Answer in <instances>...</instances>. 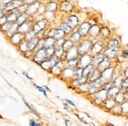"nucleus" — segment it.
Instances as JSON below:
<instances>
[{"label":"nucleus","mask_w":128,"mask_h":126,"mask_svg":"<svg viewBox=\"0 0 128 126\" xmlns=\"http://www.w3.org/2000/svg\"><path fill=\"white\" fill-rule=\"evenodd\" d=\"M92 44H93V41L90 38H82V40L77 44V49H78V51H79V55H84V54L90 52Z\"/></svg>","instance_id":"obj_1"},{"label":"nucleus","mask_w":128,"mask_h":126,"mask_svg":"<svg viewBox=\"0 0 128 126\" xmlns=\"http://www.w3.org/2000/svg\"><path fill=\"white\" fill-rule=\"evenodd\" d=\"M105 48H106V42H105L104 39H98V40L93 42L89 53L93 56V55H98L99 53H102L104 51Z\"/></svg>","instance_id":"obj_2"},{"label":"nucleus","mask_w":128,"mask_h":126,"mask_svg":"<svg viewBox=\"0 0 128 126\" xmlns=\"http://www.w3.org/2000/svg\"><path fill=\"white\" fill-rule=\"evenodd\" d=\"M58 61H59V59L54 55L50 57V58L44 60V61H42V62L40 63V67L44 70H45V71H50V70L53 67V66H55V64Z\"/></svg>","instance_id":"obj_3"},{"label":"nucleus","mask_w":128,"mask_h":126,"mask_svg":"<svg viewBox=\"0 0 128 126\" xmlns=\"http://www.w3.org/2000/svg\"><path fill=\"white\" fill-rule=\"evenodd\" d=\"M90 63H92V55L90 53L84 54V55L79 56V62H78L79 67L84 68Z\"/></svg>","instance_id":"obj_4"},{"label":"nucleus","mask_w":128,"mask_h":126,"mask_svg":"<svg viewBox=\"0 0 128 126\" xmlns=\"http://www.w3.org/2000/svg\"><path fill=\"white\" fill-rule=\"evenodd\" d=\"M64 63H66V61H62V60H59V61L55 64V66H53V67L50 70V73H52L54 76H56V77L61 76L64 67H66V64H64Z\"/></svg>","instance_id":"obj_5"},{"label":"nucleus","mask_w":128,"mask_h":126,"mask_svg":"<svg viewBox=\"0 0 128 126\" xmlns=\"http://www.w3.org/2000/svg\"><path fill=\"white\" fill-rule=\"evenodd\" d=\"M46 59H48V58H47V56H46V53H45L44 48L35 51L34 55H32V61H34L35 63L38 64V65H40V63Z\"/></svg>","instance_id":"obj_6"},{"label":"nucleus","mask_w":128,"mask_h":126,"mask_svg":"<svg viewBox=\"0 0 128 126\" xmlns=\"http://www.w3.org/2000/svg\"><path fill=\"white\" fill-rule=\"evenodd\" d=\"M120 52V47H117V48H108V47H106L104 51V54L105 57L114 60L118 56Z\"/></svg>","instance_id":"obj_7"},{"label":"nucleus","mask_w":128,"mask_h":126,"mask_svg":"<svg viewBox=\"0 0 128 126\" xmlns=\"http://www.w3.org/2000/svg\"><path fill=\"white\" fill-rule=\"evenodd\" d=\"M48 23H49V21L45 19V18L44 19H41L40 20H38L37 22H35V23L32 25V31L35 34L38 33V32H40V31L44 30L45 28L47 27V26H48Z\"/></svg>","instance_id":"obj_8"},{"label":"nucleus","mask_w":128,"mask_h":126,"mask_svg":"<svg viewBox=\"0 0 128 126\" xmlns=\"http://www.w3.org/2000/svg\"><path fill=\"white\" fill-rule=\"evenodd\" d=\"M114 70L115 69L114 68L113 66L104 70L102 72H101V78H104L107 83L112 82L113 78L114 77Z\"/></svg>","instance_id":"obj_9"},{"label":"nucleus","mask_w":128,"mask_h":126,"mask_svg":"<svg viewBox=\"0 0 128 126\" xmlns=\"http://www.w3.org/2000/svg\"><path fill=\"white\" fill-rule=\"evenodd\" d=\"M22 3H23V2L20 1V0H11L10 2L5 3V4L4 5V12L15 11L20 4H22Z\"/></svg>","instance_id":"obj_10"},{"label":"nucleus","mask_w":128,"mask_h":126,"mask_svg":"<svg viewBox=\"0 0 128 126\" xmlns=\"http://www.w3.org/2000/svg\"><path fill=\"white\" fill-rule=\"evenodd\" d=\"M92 26V23H90V21H84L80 25L77 30L83 38H86V37L88 36L89 30H90Z\"/></svg>","instance_id":"obj_11"},{"label":"nucleus","mask_w":128,"mask_h":126,"mask_svg":"<svg viewBox=\"0 0 128 126\" xmlns=\"http://www.w3.org/2000/svg\"><path fill=\"white\" fill-rule=\"evenodd\" d=\"M65 22L67 23L72 29H75L76 27L80 26V20H79V18L76 15H71L69 16H68L65 20Z\"/></svg>","instance_id":"obj_12"},{"label":"nucleus","mask_w":128,"mask_h":126,"mask_svg":"<svg viewBox=\"0 0 128 126\" xmlns=\"http://www.w3.org/2000/svg\"><path fill=\"white\" fill-rule=\"evenodd\" d=\"M32 25L34 24H32L29 20H26V21H25L24 23L18 25V32H22V33L26 35V33H28V32L32 31Z\"/></svg>","instance_id":"obj_13"},{"label":"nucleus","mask_w":128,"mask_h":126,"mask_svg":"<svg viewBox=\"0 0 128 126\" xmlns=\"http://www.w3.org/2000/svg\"><path fill=\"white\" fill-rule=\"evenodd\" d=\"M41 3L40 2L38 1H36L35 3H32L31 4H28V9H26V14L28 15L29 16H32V15H34L36 13H38V10L40 9Z\"/></svg>","instance_id":"obj_14"},{"label":"nucleus","mask_w":128,"mask_h":126,"mask_svg":"<svg viewBox=\"0 0 128 126\" xmlns=\"http://www.w3.org/2000/svg\"><path fill=\"white\" fill-rule=\"evenodd\" d=\"M61 77L63 79H67V80H74V69H72L70 67H65L62 71Z\"/></svg>","instance_id":"obj_15"},{"label":"nucleus","mask_w":128,"mask_h":126,"mask_svg":"<svg viewBox=\"0 0 128 126\" xmlns=\"http://www.w3.org/2000/svg\"><path fill=\"white\" fill-rule=\"evenodd\" d=\"M100 29L101 26H98V24H93L90 26V30L88 32V36L90 38H96L100 36Z\"/></svg>","instance_id":"obj_16"},{"label":"nucleus","mask_w":128,"mask_h":126,"mask_svg":"<svg viewBox=\"0 0 128 126\" xmlns=\"http://www.w3.org/2000/svg\"><path fill=\"white\" fill-rule=\"evenodd\" d=\"M79 56H80V55H79V51H78V49H77V45H74V46H73L71 49H68V50L66 52V61L70 59L78 58Z\"/></svg>","instance_id":"obj_17"},{"label":"nucleus","mask_w":128,"mask_h":126,"mask_svg":"<svg viewBox=\"0 0 128 126\" xmlns=\"http://www.w3.org/2000/svg\"><path fill=\"white\" fill-rule=\"evenodd\" d=\"M24 39H25V34L22 33L20 32H16V33H14L10 37V41H11L12 44L15 45H18Z\"/></svg>","instance_id":"obj_18"},{"label":"nucleus","mask_w":128,"mask_h":126,"mask_svg":"<svg viewBox=\"0 0 128 126\" xmlns=\"http://www.w3.org/2000/svg\"><path fill=\"white\" fill-rule=\"evenodd\" d=\"M112 61H113V60L105 57V58L102 60V61H101V62L99 63L98 66H96V68H98L99 71L102 72L104 70L107 69V68L112 67Z\"/></svg>","instance_id":"obj_19"},{"label":"nucleus","mask_w":128,"mask_h":126,"mask_svg":"<svg viewBox=\"0 0 128 126\" xmlns=\"http://www.w3.org/2000/svg\"><path fill=\"white\" fill-rule=\"evenodd\" d=\"M60 10L65 13H70L73 11L74 9V5L70 3L69 1H63L60 3Z\"/></svg>","instance_id":"obj_20"},{"label":"nucleus","mask_w":128,"mask_h":126,"mask_svg":"<svg viewBox=\"0 0 128 126\" xmlns=\"http://www.w3.org/2000/svg\"><path fill=\"white\" fill-rule=\"evenodd\" d=\"M82 38H83V37L80 35V32H78V30L73 31V32H72L71 33L69 34V39L75 45H77L78 44H79L80 41L82 40Z\"/></svg>","instance_id":"obj_21"},{"label":"nucleus","mask_w":128,"mask_h":126,"mask_svg":"<svg viewBox=\"0 0 128 126\" xmlns=\"http://www.w3.org/2000/svg\"><path fill=\"white\" fill-rule=\"evenodd\" d=\"M126 100H128V94L122 90H120V91L116 95V96L114 98V101L117 104H121Z\"/></svg>","instance_id":"obj_22"},{"label":"nucleus","mask_w":128,"mask_h":126,"mask_svg":"<svg viewBox=\"0 0 128 126\" xmlns=\"http://www.w3.org/2000/svg\"><path fill=\"white\" fill-rule=\"evenodd\" d=\"M38 40L40 38L37 36L34 37V38H30L28 40V51H31V52H34V49H36L37 45H38Z\"/></svg>","instance_id":"obj_23"},{"label":"nucleus","mask_w":128,"mask_h":126,"mask_svg":"<svg viewBox=\"0 0 128 126\" xmlns=\"http://www.w3.org/2000/svg\"><path fill=\"white\" fill-rule=\"evenodd\" d=\"M117 103L115 102L114 99H112V98H107L106 100L104 101V103H102V107H104L105 110L107 111H110L111 109L113 108L116 105Z\"/></svg>","instance_id":"obj_24"},{"label":"nucleus","mask_w":128,"mask_h":126,"mask_svg":"<svg viewBox=\"0 0 128 126\" xmlns=\"http://www.w3.org/2000/svg\"><path fill=\"white\" fill-rule=\"evenodd\" d=\"M110 35H111V32L109 27L106 26H101V29H100V37L101 38L104 39V40H108V39L110 38Z\"/></svg>","instance_id":"obj_25"},{"label":"nucleus","mask_w":128,"mask_h":126,"mask_svg":"<svg viewBox=\"0 0 128 126\" xmlns=\"http://www.w3.org/2000/svg\"><path fill=\"white\" fill-rule=\"evenodd\" d=\"M125 76H124L123 73H120L118 74L117 76H115L114 78H113L112 80V84L116 87H119V88H121V84L123 83V80L125 79Z\"/></svg>","instance_id":"obj_26"},{"label":"nucleus","mask_w":128,"mask_h":126,"mask_svg":"<svg viewBox=\"0 0 128 126\" xmlns=\"http://www.w3.org/2000/svg\"><path fill=\"white\" fill-rule=\"evenodd\" d=\"M120 41L117 38H108V40L106 41V47L108 48H117V47H120Z\"/></svg>","instance_id":"obj_27"},{"label":"nucleus","mask_w":128,"mask_h":126,"mask_svg":"<svg viewBox=\"0 0 128 126\" xmlns=\"http://www.w3.org/2000/svg\"><path fill=\"white\" fill-rule=\"evenodd\" d=\"M121 89L119 88V87H116L114 85H112L110 88L108 90V98H112V99H114L116 95L120 91Z\"/></svg>","instance_id":"obj_28"},{"label":"nucleus","mask_w":128,"mask_h":126,"mask_svg":"<svg viewBox=\"0 0 128 126\" xmlns=\"http://www.w3.org/2000/svg\"><path fill=\"white\" fill-rule=\"evenodd\" d=\"M58 3L56 2H49L45 4V11L49 12H56L58 9Z\"/></svg>","instance_id":"obj_29"},{"label":"nucleus","mask_w":128,"mask_h":126,"mask_svg":"<svg viewBox=\"0 0 128 126\" xmlns=\"http://www.w3.org/2000/svg\"><path fill=\"white\" fill-rule=\"evenodd\" d=\"M104 58H105V55H104V52L99 53V54H98V55H95L92 56V64H94L96 67V66H98Z\"/></svg>","instance_id":"obj_30"},{"label":"nucleus","mask_w":128,"mask_h":126,"mask_svg":"<svg viewBox=\"0 0 128 126\" xmlns=\"http://www.w3.org/2000/svg\"><path fill=\"white\" fill-rule=\"evenodd\" d=\"M100 77H101V71H99L98 68L96 67L92 71V73L90 74V76H89V82H93L95 80L98 79Z\"/></svg>","instance_id":"obj_31"},{"label":"nucleus","mask_w":128,"mask_h":126,"mask_svg":"<svg viewBox=\"0 0 128 126\" xmlns=\"http://www.w3.org/2000/svg\"><path fill=\"white\" fill-rule=\"evenodd\" d=\"M78 62H79V57H78V58L68 60V61H66V67H70V68H72V69H75V68L78 67Z\"/></svg>","instance_id":"obj_32"},{"label":"nucleus","mask_w":128,"mask_h":126,"mask_svg":"<svg viewBox=\"0 0 128 126\" xmlns=\"http://www.w3.org/2000/svg\"><path fill=\"white\" fill-rule=\"evenodd\" d=\"M96 68V66L94 64L90 63V65H88L87 67H86L83 68V76H86V77H88L90 76V74L92 73V71Z\"/></svg>","instance_id":"obj_33"},{"label":"nucleus","mask_w":128,"mask_h":126,"mask_svg":"<svg viewBox=\"0 0 128 126\" xmlns=\"http://www.w3.org/2000/svg\"><path fill=\"white\" fill-rule=\"evenodd\" d=\"M66 34L65 32H64V31L62 29V28H57V29H56L55 31V33H54V36H53V38H54L56 40V39H61V38H65L66 37Z\"/></svg>","instance_id":"obj_34"},{"label":"nucleus","mask_w":128,"mask_h":126,"mask_svg":"<svg viewBox=\"0 0 128 126\" xmlns=\"http://www.w3.org/2000/svg\"><path fill=\"white\" fill-rule=\"evenodd\" d=\"M29 17L30 16L28 15H26V13H22V14H20L18 15V18H17V20H16V23L18 25H20L22 23H24L25 21L29 20Z\"/></svg>","instance_id":"obj_35"},{"label":"nucleus","mask_w":128,"mask_h":126,"mask_svg":"<svg viewBox=\"0 0 128 126\" xmlns=\"http://www.w3.org/2000/svg\"><path fill=\"white\" fill-rule=\"evenodd\" d=\"M74 45H75V44H74L69 38H68V39L65 38V41H64V43L62 44V49H63V50L65 51V52H67L68 49H70L72 47L74 46Z\"/></svg>","instance_id":"obj_36"},{"label":"nucleus","mask_w":128,"mask_h":126,"mask_svg":"<svg viewBox=\"0 0 128 126\" xmlns=\"http://www.w3.org/2000/svg\"><path fill=\"white\" fill-rule=\"evenodd\" d=\"M18 48H19V50H20L22 52L26 53L28 51V40L26 39H24L22 42L18 44Z\"/></svg>","instance_id":"obj_37"},{"label":"nucleus","mask_w":128,"mask_h":126,"mask_svg":"<svg viewBox=\"0 0 128 126\" xmlns=\"http://www.w3.org/2000/svg\"><path fill=\"white\" fill-rule=\"evenodd\" d=\"M56 39L51 37H46L44 38V48L46 47H54Z\"/></svg>","instance_id":"obj_38"},{"label":"nucleus","mask_w":128,"mask_h":126,"mask_svg":"<svg viewBox=\"0 0 128 126\" xmlns=\"http://www.w3.org/2000/svg\"><path fill=\"white\" fill-rule=\"evenodd\" d=\"M121 108V113L122 116H128V100L125 101L120 104Z\"/></svg>","instance_id":"obj_39"},{"label":"nucleus","mask_w":128,"mask_h":126,"mask_svg":"<svg viewBox=\"0 0 128 126\" xmlns=\"http://www.w3.org/2000/svg\"><path fill=\"white\" fill-rule=\"evenodd\" d=\"M60 28H62V29L64 31V32H65L67 35H69L72 32H73V29H72V28L70 27V26L66 23L65 21L62 22V23L60 25Z\"/></svg>","instance_id":"obj_40"},{"label":"nucleus","mask_w":128,"mask_h":126,"mask_svg":"<svg viewBox=\"0 0 128 126\" xmlns=\"http://www.w3.org/2000/svg\"><path fill=\"white\" fill-rule=\"evenodd\" d=\"M110 112L113 113V114L117 115V116H122V113H121V108H120V104H116L112 109H111Z\"/></svg>","instance_id":"obj_41"},{"label":"nucleus","mask_w":128,"mask_h":126,"mask_svg":"<svg viewBox=\"0 0 128 126\" xmlns=\"http://www.w3.org/2000/svg\"><path fill=\"white\" fill-rule=\"evenodd\" d=\"M65 53V51L63 50L62 47H59V48H56L55 49V54L54 55H56V56L57 57L59 60H61V58L62 57L63 54Z\"/></svg>","instance_id":"obj_42"},{"label":"nucleus","mask_w":128,"mask_h":126,"mask_svg":"<svg viewBox=\"0 0 128 126\" xmlns=\"http://www.w3.org/2000/svg\"><path fill=\"white\" fill-rule=\"evenodd\" d=\"M44 49H45V53H46L47 58H50V56L54 55V54H55L54 47H46V48H44Z\"/></svg>","instance_id":"obj_43"},{"label":"nucleus","mask_w":128,"mask_h":126,"mask_svg":"<svg viewBox=\"0 0 128 126\" xmlns=\"http://www.w3.org/2000/svg\"><path fill=\"white\" fill-rule=\"evenodd\" d=\"M34 84V86L35 88L37 89V90H38V91L42 93V94L44 95V96L45 97H46V98H48V95H47L46 89H45V88L44 87V86H43V87H41V86L38 85V84H34H34Z\"/></svg>","instance_id":"obj_44"},{"label":"nucleus","mask_w":128,"mask_h":126,"mask_svg":"<svg viewBox=\"0 0 128 126\" xmlns=\"http://www.w3.org/2000/svg\"><path fill=\"white\" fill-rule=\"evenodd\" d=\"M14 22H9V21H7L5 24H4L3 26H0V28H1V30L3 31V32H5V33L8 32L10 29V27H11V26H12V24H13Z\"/></svg>","instance_id":"obj_45"},{"label":"nucleus","mask_w":128,"mask_h":126,"mask_svg":"<svg viewBox=\"0 0 128 126\" xmlns=\"http://www.w3.org/2000/svg\"><path fill=\"white\" fill-rule=\"evenodd\" d=\"M22 101H23L24 104H25V105H26V107H28V109H29V110H30V111H32V113H34V114L35 115V116H37V117H40V114H38V113H37V112H36V110H34V108H32V107H31V106H30V105H29V104H28V102H26V100H25V99H24V98H22Z\"/></svg>","instance_id":"obj_46"},{"label":"nucleus","mask_w":128,"mask_h":126,"mask_svg":"<svg viewBox=\"0 0 128 126\" xmlns=\"http://www.w3.org/2000/svg\"><path fill=\"white\" fill-rule=\"evenodd\" d=\"M65 41V38H61V39H56L55 41V44H54V48H59V47H62V44Z\"/></svg>","instance_id":"obj_47"},{"label":"nucleus","mask_w":128,"mask_h":126,"mask_svg":"<svg viewBox=\"0 0 128 126\" xmlns=\"http://www.w3.org/2000/svg\"><path fill=\"white\" fill-rule=\"evenodd\" d=\"M120 55L123 57L124 59H128V49H123L122 50H120Z\"/></svg>","instance_id":"obj_48"},{"label":"nucleus","mask_w":128,"mask_h":126,"mask_svg":"<svg viewBox=\"0 0 128 126\" xmlns=\"http://www.w3.org/2000/svg\"><path fill=\"white\" fill-rule=\"evenodd\" d=\"M127 87H128V78H125V79L123 80L122 84H121V88L120 89L125 91V90H126Z\"/></svg>","instance_id":"obj_49"},{"label":"nucleus","mask_w":128,"mask_h":126,"mask_svg":"<svg viewBox=\"0 0 128 126\" xmlns=\"http://www.w3.org/2000/svg\"><path fill=\"white\" fill-rule=\"evenodd\" d=\"M7 15L4 14V15H2L1 17H0V26H3L4 24H5L6 22H7Z\"/></svg>","instance_id":"obj_50"},{"label":"nucleus","mask_w":128,"mask_h":126,"mask_svg":"<svg viewBox=\"0 0 128 126\" xmlns=\"http://www.w3.org/2000/svg\"><path fill=\"white\" fill-rule=\"evenodd\" d=\"M29 125H31V126H40V123L35 121L34 119H31V120L29 121Z\"/></svg>","instance_id":"obj_51"},{"label":"nucleus","mask_w":128,"mask_h":126,"mask_svg":"<svg viewBox=\"0 0 128 126\" xmlns=\"http://www.w3.org/2000/svg\"><path fill=\"white\" fill-rule=\"evenodd\" d=\"M65 102H67L68 104L69 105V106H71V107H76V104L73 102V101H71V100H69V99H67V98H66V99H65Z\"/></svg>","instance_id":"obj_52"},{"label":"nucleus","mask_w":128,"mask_h":126,"mask_svg":"<svg viewBox=\"0 0 128 126\" xmlns=\"http://www.w3.org/2000/svg\"><path fill=\"white\" fill-rule=\"evenodd\" d=\"M63 105H64V106H63L64 110H65V111H68V113H72V110H71V109H70L69 107H68L69 105L68 104L67 102H66V104H63Z\"/></svg>","instance_id":"obj_53"},{"label":"nucleus","mask_w":128,"mask_h":126,"mask_svg":"<svg viewBox=\"0 0 128 126\" xmlns=\"http://www.w3.org/2000/svg\"><path fill=\"white\" fill-rule=\"evenodd\" d=\"M36 1H38V0H24L23 3L28 5V4H31V3H35Z\"/></svg>","instance_id":"obj_54"},{"label":"nucleus","mask_w":128,"mask_h":126,"mask_svg":"<svg viewBox=\"0 0 128 126\" xmlns=\"http://www.w3.org/2000/svg\"><path fill=\"white\" fill-rule=\"evenodd\" d=\"M123 74L126 78H128V66L125 68V70L123 71Z\"/></svg>","instance_id":"obj_55"},{"label":"nucleus","mask_w":128,"mask_h":126,"mask_svg":"<svg viewBox=\"0 0 128 126\" xmlns=\"http://www.w3.org/2000/svg\"><path fill=\"white\" fill-rule=\"evenodd\" d=\"M22 74H23V75H24L25 77H26V78H28V79H29V80H32V78H31L30 76L28 74V73H26V72H22Z\"/></svg>","instance_id":"obj_56"},{"label":"nucleus","mask_w":128,"mask_h":126,"mask_svg":"<svg viewBox=\"0 0 128 126\" xmlns=\"http://www.w3.org/2000/svg\"><path fill=\"white\" fill-rule=\"evenodd\" d=\"M64 123H65L66 125H71V123H70V121L68 120V119H65V120H64Z\"/></svg>","instance_id":"obj_57"},{"label":"nucleus","mask_w":128,"mask_h":126,"mask_svg":"<svg viewBox=\"0 0 128 126\" xmlns=\"http://www.w3.org/2000/svg\"><path fill=\"white\" fill-rule=\"evenodd\" d=\"M4 15V10H0V17Z\"/></svg>","instance_id":"obj_58"},{"label":"nucleus","mask_w":128,"mask_h":126,"mask_svg":"<svg viewBox=\"0 0 128 126\" xmlns=\"http://www.w3.org/2000/svg\"><path fill=\"white\" fill-rule=\"evenodd\" d=\"M125 91H126V93H127V94H128V87L126 88V90H125Z\"/></svg>","instance_id":"obj_59"},{"label":"nucleus","mask_w":128,"mask_h":126,"mask_svg":"<svg viewBox=\"0 0 128 126\" xmlns=\"http://www.w3.org/2000/svg\"><path fill=\"white\" fill-rule=\"evenodd\" d=\"M20 1H22V2H23V1H24V0H20Z\"/></svg>","instance_id":"obj_60"}]
</instances>
